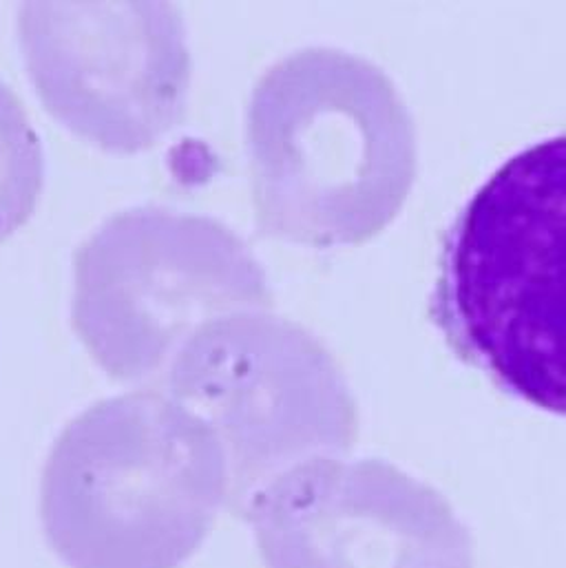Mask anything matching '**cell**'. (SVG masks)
<instances>
[{
	"label": "cell",
	"mask_w": 566,
	"mask_h": 568,
	"mask_svg": "<svg viewBox=\"0 0 566 568\" xmlns=\"http://www.w3.org/2000/svg\"><path fill=\"white\" fill-rule=\"evenodd\" d=\"M246 144L262 231L312 248L378 235L416 178V133L394 84L330 47L301 49L262 75Z\"/></svg>",
	"instance_id": "obj_1"
},
{
	"label": "cell",
	"mask_w": 566,
	"mask_h": 568,
	"mask_svg": "<svg viewBox=\"0 0 566 568\" xmlns=\"http://www.w3.org/2000/svg\"><path fill=\"white\" fill-rule=\"evenodd\" d=\"M231 494L218 432L158 392L100 400L55 438L40 520L69 568H182Z\"/></svg>",
	"instance_id": "obj_2"
},
{
	"label": "cell",
	"mask_w": 566,
	"mask_h": 568,
	"mask_svg": "<svg viewBox=\"0 0 566 568\" xmlns=\"http://www.w3.org/2000/svg\"><path fill=\"white\" fill-rule=\"evenodd\" d=\"M432 318L503 392L566 416V135L509 158L458 213Z\"/></svg>",
	"instance_id": "obj_3"
},
{
	"label": "cell",
	"mask_w": 566,
	"mask_h": 568,
	"mask_svg": "<svg viewBox=\"0 0 566 568\" xmlns=\"http://www.w3.org/2000/svg\"><path fill=\"white\" fill-rule=\"evenodd\" d=\"M271 303L264 266L213 217L129 209L73 255L71 325L120 383L158 374L202 325Z\"/></svg>",
	"instance_id": "obj_4"
},
{
	"label": "cell",
	"mask_w": 566,
	"mask_h": 568,
	"mask_svg": "<svg viewBox=\"0 0 566 568\" xmlns=\"http://www.w3.org/2000/svg\"><path fill=\"white\" fill-rule=\"evenodd\" d=\"M166 385L218 432L231 494L244 503L283 471L338 458L356 443V403L332 354L269 310L195 329L171 361Z\"/></svg>",
	"instance_id": "obj_5"
},
{
	"label": "cell",
	"mask_w": 566,
	"mask_h": 568,
	"mask_svg": "<svg viewBox=\"0 0 566 568\" xmlns=\"http://www.w3.org/2000/svg\"><path fill=\"white\" fill-rule=\"evenodd\" d=\"M18 38L44 109L109 153L146 151L184 118L191 53L175 4L29 2Z\"/></svg>",
	"instance_id": "obj_6"
},
{
	"label": "cell",
	"mask_w": 566,
	"mask_h": 568,
	"mask_svg": "<svg viewBox=\"0 0 566 568\" xmlns=\"http://www.w3.org/2000/svg\"><path fill=\"white\" fill-rule=\"evenodd\" d=\"M266 568H474L467 527L429 485L365 458H312L246 503Z\"/></svg>",
	"instance_id": "obj_7"
},
{
	"label": "cell",
	"mask_w": 566,
	"mask_h": 568,
	"mask_svg": "<svg viewBox=\"0 0 566 568\" xmlns=\"http://www.w3.org/2000/svg\"><path fill=\"white\" fill-rule=\"evenodd\" d=\"M44 184V155L24 106L0 80V242L33 215Z\"/></svg>",
	"instance_id": "obj_8"
}]
</instances>
